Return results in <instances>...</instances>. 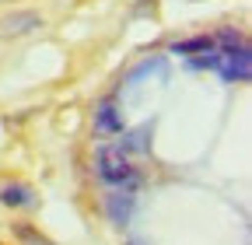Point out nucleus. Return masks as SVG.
I'll list each match as a JSON object with an SVG mask.
<instances>
[{"mask_svg":"<svg viewBox=\"0 0 252 245\" xmlns=\"http://www.w3.org/2000/svg\"><path fill=\"white\" fill-rule=\"evenodd\" d=\"M94 130L105 133V137H116V133L126 130V126H123V112H119L116 98H102L98 105H94Z\"/></svg>","mask_w":252,"mask_h":245,"instance_id":"39448f33","label":"nucleus"},{"mask_svg":"<svg viewBox=\"0 0 252 245\" xmlns=\"http://www.w3.org/2000/svg\"><path fill=\"white\" fill-rule=\"evenodd\" d=\"M214 49V35H193V39H182L172 46L175 56H200V53H210Z\"/></svg>","mask_w":252,"mask_h":245,"instance_id":"6e6552de","label":"nucleus"},{"mask_svg":"<svg viewBox=\"0 0 252 245\" xmlns=\"http://www.w3.org/2000/svg\"><path fill=\"white\" fill-rule=\"evenodd\" d=\"M98 175L109 186H130V189L137 186V172L119 147H102L98 151Z\"/></svg>","mask_w":252,"mask_h":245,"instance_id":"f257e3e1","label":"nucleus"},{"mask_svg":"<svg viewBox=\"0 0 252 245\" xmlns=\"http://www.w3.org/2000/svg\"><path fill=\"white\" fill-rule=\"evenodd\" d=\"M242 46H249V39L238 32V28H220L214 35V49H220V53H231V49H242Z\"/></svg>","mask_w":252,"mask_h":245,"instance_id":"1a4fd4ad","label":"nucleus"},{"mask_svg":"<svg viewBox=\"0 0 252 245\" xmlns=\"http://www.w3.org/2000/svg\"><path fill=\"white\" fill-rule=\"evenodd\" d=\"M0 245H4V242H0Z\"/></svg>","mask_w":252,"mask_h":245,"instance_id":"9b49d317","label":"nucleus"},{"mask_svg":"<svg viewBox=\"0 0 252 245\" xmlns=\"http://www.w3.org/2000/svg\"><path fill=\"white\" fill-rule=\"evenodd\" d=\"M0 203L4 207H35V189L28 182H4L0 186Z\"/></svg>","mask_w":252,"mask_h":245,"instance_id":"0eeeda50","label":"nucleus"},{"mask_svg":"<svg viewBox=\"0 0 252 245\" xmlns=\"http://www.w3.org/2000/svg\"><path fill=\"white\" fill-rule=\"evenodd\" d=\"M220 77H224L228 84H249L252 77V49L242 46V49H231V53H217V63Z\"/></svg>","mask_w":252,"mask_h":245,"instance_id":"f03ea898","label":"nucleus"},{"mask_svg":"<svg viewBox=\"0 0 252 245\" xmlns=\"http://www.w3.org/2000/svg\"><path fill=\"white\" fill-rule=\"evenodd\" d=\"M42 28V14L39 11H14L0 18V39H21L28 32Z\"/></svg>","mask_w":252,"mask_h":245,"instance_id":"7ed1b4c3","label":"nucleus"},{"mask_svg":"<svg viewBox=\"0 0 252 245\" xmlns=\"http://www.w3.org/2000/svg\"><path fill=\"white\" fill-rule=\"evenodd\" d=\"M14 235H18L25 245H56V242H49L42 231H35L32 224H14Z\"/></svg>","mask_w":252,"mask_h":245,"instance_id":"9d476101","label":"nucleus"},{"mask_svg":"<svg viewBox=\"0 0 252 245\" xmlns=\"http://www.w3.org/2000/svg\"><path fill=\"white\" fill-rule=\"evenodd\" d=\"M151 137H154V119L140 122L137 130H123L119 151H123V154H147V151H151Z\"/></svg>","mask_w":252,"mask_h":245,"instance_id":"423d86ee","label":"nucleus"},{"mask_svg":"<svg viewBox=\"0 0 252 245\" xmlns=\"http://www.w3.org/2000/svg\"><path fill=\"white\" fill-rule=\"evenodd\" d=\"M133 203H137V196H133L130 186L112 189V193L105 196V214H109V221H112L116 228H123L126 221H130V214H133Z\"/></svg>","mask_w":252,"mask_h":245,"instance_id":"20e7f679","label":"nucleus"}]
</instances>
